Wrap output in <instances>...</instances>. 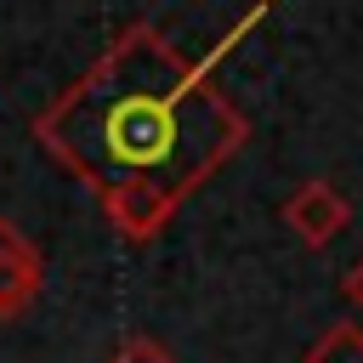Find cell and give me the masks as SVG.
<instances>
[{
  "instance_id": "cell-1",
  "label": "cell",
  "mask_w": 363,
  "mask_h": 363,
  "mask_svg": "<svg viewBox=\"0 0 363 363\" xmlns=\"http://www.w3.org/2000/svg\"><path fill=\"white\" fill-rule=\"evenodd\" d=\"M250 136L233 96L159 28L130 23L34 113V142L79 176L119 238L147 244Z\"/></svg>"
},
{
  "instance_id": "cell-2",
  "label": "cell",
  "mask_w": 363,
  "mask_h": 363,
  "mask_svg": "<svg viewBox=\"0 0 363 363\" xmlns=\"http://www.w3.org/2000/svg\"><path fill=\"white\" fill-rule=\"evenodd\" d=\"M346 221H352V204H346V193H340L329 176H312V182H301V187L284 199V227H289L306 250H323Z\"/></svg>"
},
{
  "instance_id": "cell-3",
  "label": "cell",
  "mask_w": 363,
  "mask_h": 363,
  "mask_svg": "<svg viewBox=\"0 0 363 363\" xmlns=\"http://www.w3.org/2000/svg\"><path fill=\"white\" fill-rule=\"evenodd\" d=\"M45 284V267H40V250L23 238L17 221L0 216V318H23L28 301L40 295Z\"/></svg>"
},
{
  "instance_id": "cell-4",
  "label": "cell",
  "mask_w": 363,
  "mask_h": 363,
  "mask_svg": "<svg viewBox=\"0 0 363 363\" xmlns=\"http://www.w3.org/2000/svg\"><path fill=\"white\" fill-rule=\"evenodd\" d=\"M301 363H363V323H329Z\"/></svg>"
},
{
  "instance_id": "cell-5",
  "label": "cell",
  "mask_w": 363,
  "mask_h": 363,
  "mask_svg": "<svg viewBox=\"0 0 363 363\" xmlns=\"http://www.w3.org/2000/svg\"><path fill=\"white\" fill-rule=\"evenodd\" d=\"M108 363H176V357H170L159 340H147V335H130V340H125V346H119Z\"/></svg>"
},
{
  "instance_id": "cell-6",
  "label": "cell",
  "mask_w": 363,
  "mask_h": 363,
  "mask_svg": "<svg viewBox=\"0 0 363 363\" xmlns=\"http://www.w3.org/2000/svg\"><path fill=\"white\" fill-rule=\"evenodd\" d=\"M340 295H346V301H352V312L363 318V255L352 261V272H346V284H340Z\"/></svg>"
}]
</instances>
